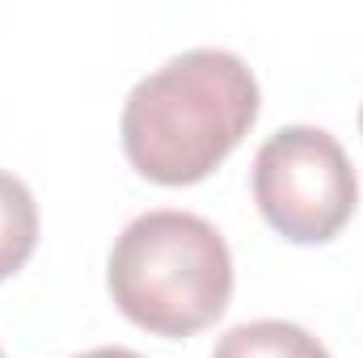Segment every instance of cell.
Returning <instances> with one entry per match:
<instances>
[{"mask_svg":"<svg viewBox=\"0 0 363 358\" xmlns=\"http://www.w3.org/2000/svg\"><path fill=\"white\" fill-rule=\"evenodd\" d=\"M258 81L241 55L194 47L148 72L123 105V152L148 181H203L254 127Z\"/></svg>","mask_w":363,"mask_h":358,"instance_id":"1","label":"cell"},{"mask_svg":"<svg viewBox=\"0 0 363 358\" xmlns=\"http://www.w3.org/2000/svg\"><path fill=\"white\" fill-rule=\"evenodd\" d=\"M118 312L161 337H190L224 316L233 299V253L190 211H148L123 228L106 266Z\"/></svg>","mask_w":363,"mask_h":358,"instance_id":"2","label":"cell"},{"mask_svg":"<svg viewBox=\"0 0 363 358\" xmlns=\"http://www.w3.org/2000/svg\"><path fill=\"white\" fill-rule=\"evenodd\" d=\"M254 198L279 236L325 245L355 215L359 178L330 131L283 127L254 156Z\"/></svg>","mask_w":363,"mask_h":358,"instance_id":"3","label":"cell"},{"mask_svg":"<svg viewBox=\"0 0 363 358\" xmlns=\"http://www.w3.org/2000/svg\"><path fill=\"white\" fill-rule=\"evenodd\" d=\"M211 358H330V350L291 321H250L228 329Z\"/></svg>","mask_w":363,"mask_h":358,"instance_id":"4","label":"cell"},{"mask_svg":"<svg viewBox=\"0 0 363 358\" xmlns=\"http://www.w3.org/2000/svg\"><path fill=\"white\" fill-rule=\"evenodd\" d=\"M38 245V202L30 185L0 169V278L17 274Z\"/></svg>","mask_w":363,"mask_h":358,"instance_id":"5","label":"cell"},{"mask_svg":"<svg viewBox=\"0 0 363 358\" xmlns=\"http://www.w3.org/2000/svg\"><path fill=\"white\" fill-rule=\"evenodd\" d=\"M77 358H144V354L123 350V346H101V350H85V354H77Z\"/></svg>","mask_w":363,"mask_h":358,"instance_id":"6","label":"cell"},{"mask_svg":"<svg viewBox=\"0 0 363 358\" xmlns=\"http://www.w3.org/2000/svg\"><path fill=\"white\" fill-rule=\"evenodd\" d=\"M359 127H363V110H359Z\"/></svg>","mask_w":363,"mask_h":358,"instance_id":"7","label":"cell"},{"mask_svg":"<svg viewBox=\"0 0 363 358\" xmlns=\"http://www.w3.org/2000/svg\"><path fill=\"white\" fill-rule=\"evenodd\" d=\"M0 358H4V354H0Z\"/></svg>","mask_w":363,"mask_h":358,"instance_id":"8","label":"cell"}]
</instances>
